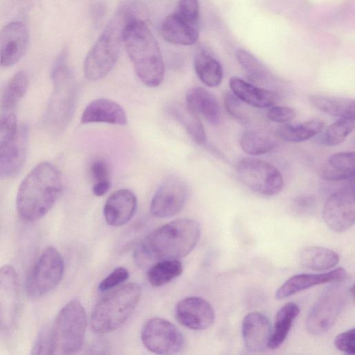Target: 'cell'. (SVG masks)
I'll list each match as a JSON object with an SVG mask.
<instances>
[{"mask_svg":"<svg viewBox=\"0 0 355 355\" xmlns=\"http://www.w3.org/2000/svg\"><path fill=\"white\" fill-rule=\"evenodd\" d=\"M141 293L139 285L128 283L104 295L91 313L90 324L93 331L104 334L123 325L136 308Z\"/></svg>","mask_w":355,"mask_h":355,"instance_id":"obj_6","label":"cell"},{"mask_svg":"<svg viewBox=\"0 0 355 355\" xmlns=\"http://www.w3.org/2000/svg\"><path fill=\"white\" fill-rule=\"evenodd\" d=\"M239 144L245 153L257 156L272 151L277 147V141L266 131L250 130L243 132Z\"/></svg>","mask_w":355,"mask_h":355,"instance_id":"obj_32","label":"cell"},{"mask_svg":"<svg viewBox=\"0 0 355 355\" xmlns=\"http://www.w3.org/2000/svg\"><path fill=\"white\" fill-rule=\"evenodd\" d=\"M270 332V322L263 314L251 312L243 318L241 334L248 351L253 353L264 351L268 347Z\"/></svg>","mask_w":355,"mask_h":355,"instance_id":"obj_19","label":"cell"},{"mask_svg":"<svg viewBox=\"0 0 355 355\" xmlns=\"http://www.w3.org/2000/svg\"><path fill=\"white\" fill-rule=\"evenodd\" d=\"M300 311L298 305L293 302L285 304L277 311L271 327L268 348L277 349L284 343Z\"/></svg>","mask_w":355,"mask_h":355,"instance_id":"obj_26","label":"cell"},{"mask_svg":"<svg viewBox=\"0 0 355 355\" xmlns=\"http://www.w3.org/2000/svg\"><path fill=\"white\" fill-rule=\"evenodd\" d=\"M182 270V264L178 259L161 260L149 268L147 278L153 286L159 287L180 276Z\"/></svg>","mask_w":355,"mask_h":355,"instance_id":"obj_34","label":"cell"},{"mask_svg":"<svg viewBox=\"0 0 355 355\" xmlns=\"http://www.w3.org/2000/svg\"><path fill=\"white\" fill-rule=\"evenodd\" d=\"M28 86V78L24 71L17 72L8 81L3 92L1 106L6 110L15 107L25 95Z\"/></svg>","mask_w":355,"mask_h":355,"instance_id":"obj_35","label":"cell"},{"mask_svg":"<svg viewBox=\"0 0 355 355\" xmlns=\"http://www.w3.org/2000/svg\"><path fill=\"white\" fill-rule=\"evenodd\" d=\"M110 187V182L94 183L92 187V192L96 196H102L109 191Z\"/></svg>","mask_w":355,"mask_h":355,"instance_id":"obj_46","label":"cell"},{"mask_svg":"<svg viewBox=\"0 0 355 355\" xmlns=\"http://www.w3.org/2000/svg\"><path fill=\"white\" fill-rule=\"evenodd\" d=\"M87 325L81 303L72 300L58 313L51 329V354H73L82 347Z\"/></svg>","mask_w":355,"mask_h":355,"instance_id":"obj_7","label":"cell"},{"mask_svg":"<svg viewBox=\"0 0 355 355\" xmlns=\"http://www.w3.org/2000/svg\"><path fill=\"white\" fill-rule=\"evenodd\" d=\"M200 227L194 220L180 218L150 233L135 251L140 266L166 259H178L189 254L197 245Z\"/></svg>","mask_w":355,"mask_h":355,"instance_id":"obj_1","label":"cell"},{"mask_svg":"<svg viewBox=\"0 0 355 355\" xmlns=\"http://www.w3.org/2000/svg\"><path fill=\"white\" fill-rule=\"evenodd\" d=\"M141 340L145 347L157 354H175L184 346L182 332L171 322L154 318L143 326Z\"/></svg>","mask_w":355,"mask_h":355,"instance_id":"obj_11","label":"cell"},{"mask_svg":"<svg viewBox=\"0 0 355 355\" xmlns=\"http://www.w3.org/2000/svg\"><path fill=\"white\" fill-rule=\"evenodd\" d=\"M123 41L141 81L146 86H159L164 79V64L157 42L142 20L135 18L125 26Z\"/></svg>","mask_w":355,"mask_h":355,"instance_id":"obj_3","label":"cell"},{"mask_svg":"<svg viewBox=\"0 0 355 355\" xmlns=\"http://www.w3.org/2000/svg\"><path fill=\"white\" fill-rule=\"evenodd\" d=\"M28 31L21 21L6 24L0 33V64L10 67L25 54L28 44Z\"/></svg>","mask_w":355,"mask_h":355,"instance_id":"obj_16","label":"cell"},{"mask_svg":"<svg viewBox=\"0 0 355 355\" xmlns=\"http://www.w3.org/2000/svg\"><path fill=\"white\" fill-rule=\"evenodd\" d=\"M160 33L166 41L175 44L191 45L198 38V28L189 25L175 12L164 19Z\"/></svg>","mask_w":355,"mask_h":355,"instance_id":"obj_24","label":"cell"},{"mask_svg":"<svg viewBox=\"0 0 355 355\" xmlns=\"http://www.w3.org/2000/svg\"><path fill=\"white\" fill-rule=\"evenodd\" d=\"M64 269V261L60 252L52 246L46 248L27 277V295L35 299L49 293L60 283Z\"/></svg>","mask_w":355,"mask_h":355,"instance_id":"obj_10","label":"cell"},{"mask_svg":"<svg viewBox=\"0 0 355 355\" xmlns=\"http://www.w3.org/2000/svg\"><path fill=\"white\" fill-rule=\"evenodd\" d=\"M175 314L178 321L192 330H205L214 322L215 313L211 305L200 297H187L176 305Z\"/></svg>","mask_w":355,"mask_h":355,"instance_id":"obj_15","label":"cell"},{"mask_svg":"<svg viewBox=\"0 0 355 355\" xmlns=\"http://www.w3.org/2000/svg\"><path fill=\"white\" fill-rule=\"evenodd\" d=\"M347 272L343 268L322 273H303L295 275L284 282L275 293V297L282 300L310 287L326 283L343 282Z\"/></svg>","mask_w":355,"mask_h":355,"instance_id":"obj_18","label":"cell"},{"mask_svg":"<svg viewBox=\"0 0 355 355\" xmlns=\"http://www.w3.org/2000/svg\"><path fill=\"white\" fill-rule=\"evenodd\" d=\"M342 282L329 286L310 309L305 327L311 335L319 336L328 331L343 311L350 293L349 288Z\"/></svg>","mask_w":355,"mask_h":355,"instance_id":"obj_8","label":"cell"},{"mask_svg":"<svg viewBox=\"0 0 355 355\" xmlns=\"http://www.w3.org/2000/svg\"><path fill=\"white\" fill-rule=\"evenodd\" d=\"M310 103L316 109L327 114L340 117H354V100L351 98L311 95Z\"/></svg>","mask_w":355,"mask_h":355,"instance_id":"obj_30","label":"cell"},{"mask_svg":"<svg viewBox=\"0 0 355 355\" xmlns=\"http://www.w3.org/2000/svg\"><path fill=\"white\" fill-rule=\"evenodd\" d=\"M229 86L231 92L241 101L255 107H270L278 98V94L275 92L257 87L238 77H232Z\"/></svg>","mask_w":355,"mask_h":355,"instance_id":"obj_22","label":"cell"},{"mask_svg":"<svg viewBox=\"0 0 355 355\" xmlns=\"http://www.w3.org/2000/svg\"><path fill=\"white\" fill-rule=\"evenodd\" d=\"M293 205L297 211L304 213L315 206V198L311 195L300 196L294 199Z\"/></svg>","mask_w":355,"mask_h":355,"instance_id":"obj_45","label":"cell"},{"mask_svg":"<svg viewBox=\"0 0 355 355\" xmlns=\"http://www.w3.org/2000/svg\"><path fill=\"white\" fill-rule=\"evenodd\" d=\"M66 52L55 61L51 76L53 91L44 114V124L50 131L65 130L74 114L78 102V85L75 76L66 64Z\"/></svg>","mask_w":355,"mask_h":355,"instance_id":"obj_5","label":"cell"},{"mask_svg":"<svg viewBox=\"0 0 355 355\" xmlns=\"http://www.w3.org/2000/svg\"><path fill=\"white\" fill-rule=\"evenodd\" d=\"M186 104L196 114L213 125L219 123L221 111L216 96L201 87L189 88L186 93Z\"/></svg>","mask_w":355,"mask_h":355,"instance_id":"obj_23","label":"cell"},{"mask_svg":"<svg viewBox=\"0 0 355 355\" xmlns=\"http://www.w3.org/2000/svg\"><path fill=\"white\" fill-rule=\"evenodd\" d=\"M133 6L126 3L119 8L88 52L84 62V72L87 79L100 80L114 67L119 58L125 26L135 19Z\"/></svg>","mask_w":355,"mask_h":355,"instance_id":"obj_4","label":"cell"},{"mask_svg":"<svg viewBox=\"0 0 355 355\" xmlns=\"http://www.w3.org/2000/svg\"><path fill=\"white\" fill-rule=\"evenodd\" d=\"M224 105L227 112L232 117L243 123L248 121V114L241 101L232 92L225 94L224 96Z\"/></svg>","mask_w":355,"mask_h":355,"instance_id":"obj_39","label":"cell"},{"mask_svg":"<svg viewBox=\"0 0 355 355\" xmlns=\"http://www.w3.org/2000/svg\"><path fill=\"white\" fill-rule=\"evenodd\" d=\"M354 343L355 331L354 328L337 335L334 339V345L336 349L347 354H354Z\"/></svg>","mask_w":355,"mask_h":355,"instance_id":"obj_42","label":"cell"},{"mask_svg":"<svg viewBox=\"0 0 355 355\" xmlns=\"http://www.w3.org/2000/svg\"><path fill=\"white\" fill-rule=\"evenodd\" d=\"M193 64L197 76L205 85L214 87L220 85L223 71L220 63L213 55L205 51H198Z\"/></svg>","mask_w":355,"mask_h":355,"instance_id":"obj_31","label":"cell"},{"mask_svg":"<svg viewBox=\"0 0 355 355\" xmlns=\"http://www.w3.org/2000/svg\"><path fill=\"white\" fill-rule=\"evenodd\" d=\"M166 112L179 122L186 130L192 139L198 144H204L206 134L199 115L187 104L172 102L167 105Z\"/></svg>","mask_w":355,"mask_h":355,"instance_id":"obj_25","label":"cell"},{"mask_svg":"<svg viewBox=\"0 0 355 355\" xmlns=\"http://www.w3.org/2000/svg\"><path fill=\"white\" fill-rule=\"evenodd\" d=\"M267 116L273 122L284 123L295 119L296 112L290 107L272 105L268 110Z\"/></svg>","mask_w":355,"mask_h":355,"instance_id":"obj_43","label":"cell"},{"mask_svg":"<svg viewBox=\"0 0 355 355\" xmlns=\"http://www.w3.org/2000/svg\"><path fill=\"white\" fill-rule=\"evenodd\" d=\"M62 189L58 170L50 162L37 164L24 178L17 190L16 207L20 218L35 222L52 208Z\"/></svg>","mask_w":355,"mask_h":355,"instance_id":"obj_2","label":"cell"},{"mask_svg":"<svg viewBox=\"0 0 355 355\" xmlns=\"http://www.w3.org/2000/svg\"><path fill=\"white\" fill-rule=\"evenodd\" d=\"M33 354H51V329H43L35 339L33 348Z\"/></svg>","mask_w":355,"mask_h":355,"instance_id":"obj_44","label":"cell"},{"mask_svg":"<svg viewBox=\"0 0 355 355\" xmlns=\"http://www.w3.org/2000/svg\"><path fill=\"white\" fill-rule=\"evenodd\" d=\"M354 175V153L340 152L331 155L320 169V177L327 181H340Z\"/></svg>","mask_w":355,"mask_h":355,"instance_id":"obj_27","label":"cell"},{"mask_svg":"<svg viewBox=\"0 0 355 355\" xmlns=\"http://www.w3.org/2000/svg\"><path fill=\"white\" fill-rule=\"evenodd\" d=\"M236 57L249 80L255 83L268 84L273 76L267 67L257 58L245 49H238Z\"/></svg>","mask_w":355,"mask_h":355,"instance_id":"obj_33","label":"cell"},{"mask_svg":"<svg viewBox=\"0 0 355 355\" xmlns=\"http://www.w3.org/2000/svg\"><path fill=\"white\" fill-rule=\"evenodd\" d=\"M354 117L340 118L326 130L322 143L333 146L341 144L354 128Z\"/></svg>","mask_w":355,"mask_h":355,"instance_id":"obj_36","label":"cell"},{"mask_svg":"<svg viewBox=\"0 0 355 355\" xmlns=\"http://www.w3.org/2000/svg\"><path fill=\"white\" fill-rule=\"evenodd\" d=\"M89 171L94 183L110 182V166L103 158H96L93 160L89 166Z\"/></svg>","mask_w":355,"mask_h":355,"instance_id":"obj_40","label":"cell"},{"mask_svg":"<svg viewBox=\"0 0 355 355\" xmlns=\"http://www.w3.org/2000/svg\"><path fill=\"white\" fill-rule=\"evenodd\" d=\"M300 264L311 270H327L339 262V255L335 251L320 246H309L301 250L299 255Z\"/></svg>","mask_w":355,"mask_h":355,"instance_id":"obj_28","label":"cell"},{"mask_svg":"<svg viewBox=\"0 0 355 355\" xmlns=\"http://www.w3.org/2000/svg\"><path fill=\"white\" fill-rule=\"evenodd\" d=\"M128 277L129 272L126 268L123 267L116 268L101 282L98 289L101 291L111 290L126 281Z\"/></svg>","mask_w":355,"mask_h":355,"instance_id":"obj_41","label":"cell"},{"mask_svg":"<svg viewBox=\"0 0 355 355\" xmlns=\"http://www.w3.org/2000/svg\"><path fill=\"white\" fill-rule=\"evenodd\" d=\"M175 11V13L185 22L198 28L200 17L198 0H179Z\"/></svg>","mask_w":355,"mask_h":355,"instance_id":"obj_37","label":"cell"},{"mask_svg":"<svg viewBox=\"0 0 355 355\" xmlns=\"http://www.w3.org/2000/svg\"><path fill=\"white\" fill-rule=\"evenodd\" d=\"M80 122L83 124L105 123L124 125L128 123V117L119 103L108 98H98L86 106Z\"/></svg>","mask_w":355,"mask_h":355,"instance_id":"obj_21","label":"cell"},{"mask_svg":"<svg viewBox=\"0 0 355 355\" xmlns=\"http://www.w3.org/2000/svg\"><path fill=\"white\" fill-rule=\"evenodd\" d=\"M21 306L19 282L14 268H0V329L10 330L16 324Z\"/></svg>","mask_w":355,"mask_h":355,"instance_id":"obj_13","label":"cell"},{"mask_svg":"<svg viewBox=\"0 0 355 355\" xmlns=\"http://www.w3.org/2000/svg\"><path fill=\"white\" fill-rule=\"evenodd\" d=\"M188 196L184 182L175 176L166 178L159 187L150 202V212L157 218H168L178 214Z\"/></svg>","mask_w":355,"mask_h":355,"instance_id":"obj_14","label":"cell"},{"mask_svg":"<svg viewBox=\"0 0 355 355\" xmlns=\"http://www.w3.org/2000/svg\"><path fill=\"white\" fill-rule=\"evenodd\" d=\"M324 125V122L318 119L302 123H288L279 126L276 130V135L286 141L302 142L320 133Z\"/></svg>","mask_w":355,"mask_h":355,"instance_id":"obj_29","label":"cell"},{"mask_svg":"<svg viewBox=\"0 0 355 355\" xmlns=\"http://www.w3.org/2000/svg\"><path fill=\"white\" fill-rule=\"evenodd\" d=\"M325 224L334 232L341 233L349 230L355 220V195L353 184L332 193L322 209Z\"/></svg>","mask_w":355,"mask_h":355,"instance_id":"obj_12","label":"cell"},{"mask_svg":"<svg viewBox=\"0 0 355 355\" xmlns=\"http://www.w3.org/2000/svg\"><path fill=\"white\" fill-rule=\"evenodd\" d=\"M28 129L19 127L16 137L0 148V180L17 175L21 171L27 154Z\"/></svg>","mask_w":355,"mask_h":355,"instance_id":"obj_17","label":"cell"},{"mask_svg":"<svg viewBox=\"0 0 355 355\" xmlns=\"http://www.w3.org/2000/svg\"><path fill=\"white\" fill-rule=\"evenodd\" d=\"M137 197L127 189L118 190L107 200L103 214L107 224L119 227L127 223L134 216L137 209Z\"/></svg>","mask_w":355,"mask_h":355,"instance_id":"obj_20","label":"cell"},{"mask_svg":"<svg viewBox=\"0 0 355 355\" xmlns=\"http://www.w3.org/2000/svg\"><path fill=\"white\" fill-rule=\"evenodd\" d=\"M18 130L17 119L13 113L0 116V148L16 137Z\"/></svg>","mask_w":355,"mask_h":355,"instance_id":"obj_38","label":"cell"},{"mask_svg":"<svg viewBox=\"0 0 355 355\" xmlns=\"http://www.w3.org/2000/svg\"><path fill=\"white\" fill-rule=\"evenodd\" d=\"M236 172L241 181L260 196H274L283 189L282 173L266 161L256 158L242 159L237 164Z\"/></svg>","mask_w":355,"mask_h":355,"instance_id":"obj_9","label":"cell"}]
</instances>
